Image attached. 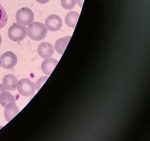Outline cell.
I'll return each instance as SVG.
<instances>
[{
	"instance_id": "cell-1",
	"label": "cell",
	"mask_w": 150,
	"mask_h": 141,
	"mask_svg": "<svg viewBox=\"0 0 150 141\" xmlns=\"http://www.w3.org/2000/svg\"><path fill=\"white\" fill-rule=\"evenodd\" d=\"M28 36L34 41H41L46 37L48 29L45 24L39 22H32L28 26Z\"/></svg>"
},
{
	"instance_id": "cell-2",
	"label": "cell",
	"mask_w": 150,
	"mask_h": 141,
	"mask_svg": "<svg viewBox=\"0 0 150 141\" xmlns=\"http://www.w3.org/2000/svg\"><path fill=\"white\" fill-rule=\"evenodd\" d=\"M35 15L32 10L28 7H22L19 9L16 14L17 24L23 26H27L33 22Z\"/></svg>"
},
{
	"instance_id": "cell-3",
	"label": "cell",
	"mask_w": 150,
	"mask_h": 141,
	"mask_svg": "<svg viewBox=\"0 0 150 141\" xmlns=\"http://www.w3.org/2000/svg\"><path fill=\"white\" fill-rule=\"evenodd\" d=\"M27 35V29L25 26L14 24L8 29V37L11 41H20L26 38Z\"/></svg>"
},
{
	"instance_id": "cell-4",
	"label": "cell",
	"mask_w": 150,
	"mask_h": 141,
	"mask_svg": "<svg viewBox=\"0 0 150 141\" xmlns=\"http://www.w3.org/2000/svg\"><path fill=\"white\" fill-rule=\"evenodd\" d=\"M35 89H36V86L34 82L29 80V79L24 78V79H22L18 81L17 90L21 95L32 96L35 94Z\"/></svg>"
},
{
	"instance_id": "cell-5",
	"label": "cell",
	"mask_w": 150,
	"mask_h": 141,
	"mask_svg": "<svg viewBox=\"0 0 150 141\" xmlns=\"http://www.w3.org/2000/svg\"><path fill=\"white\" fill-rule=\"evenodd\" d=\"M1 66L6 69H12L16 66L18 58L16 54L12 51H7L0 57Z\"/></svg>"
},
{
	"instance_id": "cell-6",
	"label": "cell",
	"mask_w": 150,
	"mask_h": 141,
	"mask_svg": "<svg viewBox=\"0 0 150 141\" xmlns=\"http://www.w3.org/2000/svg\"><path fill=\"white\" fill-rule=\"evenodd\" d=\"M45 26L48 30L51 32H57L62 26V20L57 15H50L45 19Z\"/></svg>"
},
{
	"instance_id": "cell-7",
	"label": "cell",
	"mask_w": 150,
	"mask_h": 141,
	"mask_svg": "<svg viewBox=\"0 0 150 141\" xmlns=\"http://www.w3.org/2000/svg\"><path fill=\"white\" fill-rule=\"evenodd\" d=\"M54 48L51 43L47 42H43L40 44L38 47V54L41 57L44 59L49 58L54 54Z\"/></svg>"
},
{
	"instance_id": "cell-8",
	"label": "cell",
	"mask_w": 150,
	"mask_h": 141,
	"mask_svg": "<svg viewBox=\"0 0 150 141\" xmlns=\"http://www.w3.org/2000/svg\"><path fill=\"white\" fill-rule=\"evenodd\" d=\"M2 83L6 90L9 91H14L17 89L18 81L14 75L7 74L3 78Z\"/></svg>"
},
{
	"instance_id": "cell-9",
	"label": "cell",
	"mask_w": 150,
	"mask_h": 141,
	"mask_svg": "<svg viewBox=\"0 0 150 141\" xmlns=\"http://www.w3.org/2000/svg\"><path fill=\"white\" fill-rule=\"evenodd\" d=\"M18 113L19 109L16 103H10L4 107V115L7 121L11 120Z\"/></svg>"
},
{
	"instance_id": "cell-10",
	"label": "cell",
	"mask_w": 150,
	"mask_h": 141,
	"mask_svg": "<svg viewBox=\"0 0 150 141\" xmlns=\"http://www.w3.org/2000/svg\"><path fill=\"white\" fill-rule=\"evenodd\" d=\"M58 61L55 59H53L49 57L46 58L42 63L41 68H42V72L46 75H50L53 72L54 69L57 66Z\"/></svg>"
},
{
	"instance_id": "cell-11",
	"label": "cell",
	"mask_w": 150,
	"mask_h": 141,
	"mask_svg": "<svg viewBox=\"0 0 150 141\" xmlns=\"http://www.w3.org/2000/svg\"><path fill=\"white\" fill-rule=\"evenodd\" d=\"M71 36H66L64 38H60L58 41L56 42L55 43V48L58 53L60 54H62L64 53V50H65L66 47H67V44H68L69 41H70Z\"/></svg>"
},
{
	"instance_id": "cell-12",
	"label": "cell",
	"mask_w": 150,
	"mask_h": 141,
	"mask_svg": "<svg viewBox=\"0 0 150 141\" xmlns=\"http://www.w3.org/2000/svg\"><path fill=\"white\" fill-rule=\"evenodd\" d=\"M79 18V13L76 12H70L65 17V23L68 26L75 28Z\"/></svg>"
},
{
	"instance_id": "cell-13",
	"label": "cell",
	"mask_w": 150,
	"mask_h": 141,
	"mask_svg": "<svg viewBox=\"0 0 150 141\" xmlns=\"http://www.w3.org/2000/svg\"><path fill=\"white\" fill-rule=\"evenodd\" d=\"M10 103H16V98L9 92L4 91L0 94V104L2 107H5Z\"/></svg>"
},
{
	"instance_id": "cell-14",
	"label": "cell",
	"mask_w": 150,
	"mask_h": 141,
	"mask_svg": "<svg viewBox=\"0 0 150 141\" xmlns=\"http://www.w3.org/2000/svg\"><path fill=\"white\" fill-rule=\"evenodd\" d=\"M7 22V14L4 7L0 4V29L4 27Z\"/></svg>"
},
{
	"instance_id": "cell-15",
	"label": "cell",
	"mask_w": 150,
	"mask_h": 141,
	"mask_svg": "<svg viewBox=\"0 0 150 141\" xmlns=\"http://www.w3.org/2000/svg\"><path fill=\"white\" fill-rule=\"evenodd\" d=\"M76 0H61V4L66 10H71L76 6Z\"/></svg>"
},
{
	"instance_id": "cell-16",
	"label": "cell",
	"mask_w": 150,
	"mask_h": 141,
	"mask_svg": "<svg viewBox=\"0 0 150 141\" xmlns=\"http://www.w3.org/2000/svg\"><path fill=\"white\" fill-rule=\"evenodd\" d=\"M47 79H48V76H43V77H42V78H40V79H38V82H37V83H36V85H35V86H36L37 90L40 89V88L42 87V85H43L44 82L46 81Z\"/></svg>"
},
{
	"instance_id": "cell-17",
	"label": "cell",
	"mask_w": 150,
	"mask_h": 141,
	"mask_svg": "<svg viewBox=\"0 0 150 141\" xmlns=\"http://www.w3.org/2000/svg\"><path fill=\"white\" fill-rule=\"evenodd\" d=\"M4 91H6L5 87L3 85V84H0V94H1V93L4 92Z\"/></svg>"
},
{
	"instance_id": "cell-18",
	"label": "cell",
	"mask_w": 150,
	"mask_h": 141,
	"mask_svg": "<svg viewBox=\"0 0 150 141\" xmlns=\"http://www.w3.org/2000/svg\"><path fill=\"white\" fill-rule=\"evenodd\" d=\"M36 1H38V3H40V4H46V3H48L50 0H36Z\"/></svg>"
},
{
	"instance_id": "cell-19",
	"label": "cell",
	"mask_w": 150,
	"mask_h": 141,
	"mask_svg": "<svg viewBox=\"0 0 150 141\" xmlns=\"http://www.w3.org/2000/svg\"><path fill=\"white\" fill-rule=\"evenodd\" d=\"M77 1L78 4L79 5V7H81L82 5H83V0H76Z\"/></svg>"
},
{
	"instance_id": "cell-20",
	"label": "cell",
	"mask_w": 150,
	"mask_h": 141,
	"mask_svg": "<svg viewBox=\"0 0 150 141\" xmlns=\"http://www.w3.org/2000/svg\"><path fill=\"white\" fill-rule=\"evenodd\" d=\"M1 41H2V39H1V35H0V45H1Z\"/></svg>"
},
{
	"instance_id": "cell-21",
	"label": "cell",
	"mask_w": 150,
	"mask_h": 141,
	"mask_svg": "<svg viewBox=\"0 0 150 141\" xmlns=\"http://www.w3.org/2000/svg\"><path fill=\"white\" fill-rule=\"evenodd\" d=\"M0 67H1V61H0Z\"/></svg>"
}]
</instances>
